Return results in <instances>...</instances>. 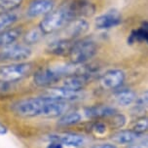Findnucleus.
Here are the masks:
<instances>
[{"label":"nucleus","mask_w":148,"mask_h":148,"mask_svg":"<svg viewBox=\"0 0 148 148\" xmlns=\"http://www.w3.org/2000/svg\"><path fill=\"white\" fill-rule=\"evenodd\" d=\"M84 64H74L72 62L64 64L53 65L49 67H42L36 70L33 74V83L37 87H49L53 84L62 81L71 74L84 72Z\"/></svg>","instance_id":"1"},{"label":"nucleus","mask_w":148,"mask_h":148,"mask_svg":"<svg viewBox=\"0 0 148 148\" xmlns=\"http://www.w3.org/2000/svg\"><path fill=\"white\" fill-rule=\"evenodd\" d=\"M97 53V42L92 38H82L75 40L72 45L69 54L70 62L74 64H85Z\"/></svg>","instance_id":"2"},{"label":"nucleus","mask_w":148,"mask_h":148,"mask_svg":"<svg viewBox=\"0 0 148 148\" xmlns=\"http://www.w3.org/2000/svg\"><path fill=\"white\" fill-rule=\"evenodd\" d=\"M47 101V97H28L18 100L12 104L11 110L14 114L23 118L38 117L42 115L45 103Z\"/></svg>","instance_id":"3"},{"label":"nucleus","mask_w":148,"mask_h":148,"mask_svg":"<svg viewBox=\"0 0 148 148\" xmlns=\"http://www.w3.org/2000/svg\"><path fill=\"white\" fill-rule=\"evenodd\" d=\"M33 64L31 62H12L0 65V81L16 83L32 72Z\"/></svg>","instance_id":"4"},{"label":"nucleus","mask_w":148,"mask_h":148,"mask_svg":"<svg viewBox=\"0 0 148 148\" xmlns=\"http://www.w3.org/2000/svg\"><path fill=\"white\" fill-rule=\"evenodd\" d=\"M31 49L25 44H13L0 50V62H20L27 60L31 56Z\"/></svg>","instance_id":"5"},{"label":"nucleus","mask_w":148,"mask_h":148,"mask_svg":"<svg viewBox=\"0 0 148 148\" xmlns=\"http://www.w3.org/2000/svg\"><path fill=\"white\" fill-rule=\"evenodd\" d=\"M121 22H122L121 14L117 10L112 9L97 17L95 20V26L97 29L107 30L118 26Z\"/></svg>","instance_id":"6"},{"label":"nucleus","mask_w":148,"mask_h":148,"mask_svg":"<svg viewBox=\"0 0 148 148\" xmlns=\"http://www.w3.org/2000/svg\"><path fill=\"white\" fill-rule=\"evenodd\" d=\"M55 8L54 0H32L26 7V16L30 18L45 17Z\"/></svg>","instance_id":"7"},{"label":"nucleus","mask_w":148,"mask_h":148,"mask_svg":"<svg viewBox=\"0 0 148 148\" xmlns=\"http://www.w3.org/2000/svg\"><path fill=\"white\" fill-rule=\"evenodd\" d=\"M42 96L68 102L82 99L84 94L82 91H73V90L63 88V87L60 86L59 88H49L48 90L45 91Z\"/></svg>","instance_id":"8"},{"label":"nucleus","mask_w":148,"mask_h":148,"mask_svg":"<svg viewBox=\"0 0 148 148\" xmlns=\"http://www.w3.org/2000/svg\"><path fill=\"white\" fill-rule=\"evenodd\" d=\"M125 72L121 69H110L100 77L99 83L106 90H118L125 81Z\"/></svg>","instance_id":"9"},{"label":"nucleus","mask_w":148,"mask_h":148,"mask_svg":"<svg viewBox=\"0 0 148 148\" xmlns=\"http://www.w3.org/2000/svg\"><path fill=\"white\" fill-rule=\"evenodd\" d=\"M92 74L88 72H78L71 74L62 79V87L73 91H82L91 80Z\"/></svg>","instance_id":"10"},{"label":"nucleus","mask_w":148,"mask_h":148,"mask_svg":"<svg viewBox=\"0 0 148 148\" xmlns=\"http://www.w3.org/2000/svg\"><path fill=\"white\" fill-rule=\"evenodd\" d=\"M51 141L59 142L62 145H66L69 147H81L84 144V137L77 134L73 133H63V134H54L49 136Z\"/></svg>","instance_id":"11"},{"label":"nucleus","mask_w":148,"mask_h":148,"mask_svg":"<svg viewBox=\"0 0 148 148\" xmlns=\"http://www.w3.org/2000/svg\"><path fill=\"white\" fill-rule=\"evenodd\" d=\"M90 25L88 21L84 18H76V20L72 21L66 27H64L63 29H65V38H69L72 40H75L77 37H80L84 35L87 31L89 30Z\"/></svg>","instance_id":"12"},{"label":"nucleus","mask_w":148,"mask_h":148,"mask_svg":"<svg viewBox=\"0 0 148 148\" xmlns=\"http://www.w3.org/2000/svg\"><path fill=\"white\" fill-rule=\"evenodd\" d=\"M75 40L69 38H62L56 39V40L52 41L46 48V52L50 55L53 56H64L68 55L70 52L72 45Z\"/></svg>","instance_id":"13"},{"label":"nucleus","mask_w":148,"mask_h":148,"mask_svg":"<svg viewBox=\"0 0 148 148\" xmlns=\"http://www.w3.org/2000/svg\"><path fill=\"white\" fill-rule=\"evenodd\" d=\"M116 113H118L117 109L109 105H95V106L87 107L84 110V114L86 115V117L91 119L110 118Z\"/></svg>","instance_id":"14"},{"label":"nucleus","mask_w":148,"mask_h":148,"mask_svg":"<svg viewBox=\"0 0 148 148\" xmlns=\"http://www.w3.org/2000/svg\"><path fill=\"white\" fill-rule=\"evenodd\" d=\"M23 35V30L21 27H10L0 31V50L16 44L18 39Z\"/></svg>","instance_id":"15"},{"label":"nucleus","mask_w":148,"mask_h":148,"mask_svg":"<svg viewBox=\"0 0 148 148\" xmlns=\"http://www.w3.org/2000/svg\"><path fill=\"white\" fill-rule=\"evenodd\" d=\"M140 136V134L134 133L132 130H126V131H119L113 134L111 136V140L116 144L129 145L136 143Z\"/></svg>","instance_id":"16"},{"label":"nucleus","mask_w":148,"mask_h":148,"mask_svg":"<svg viewBox=\"0 0 148 148\" xmlns=\"http://www.w3.org/2000/svg\"><path fill=\"white\" fill-rule=\"evenodd\" d=\"M114 100L118 105L121 106H129L137 100V96L133 90L123 89L118 90L114 94Z\"/></svg>","instance_id":"17"},{"label":"nucleus","mask_w":148,"mask_h":148,"mask_svg":"<svg viewBox=\"0 0 148 148\" xmlns=\"http://www.w3.org/2000/svg\"><path fill=\"white\" fill-rule=\"evenodd\" d=\"M128 42L130 44L140 42H146L148 44V22H144L138 28L132 30L129 35Z\"/></svg>","instance_id":"18"},{"label":"nucleus","mask_w":148,"mask_h":148,"mask_svg":"<svg viewBox=\"0 0 148 148\" xmlns=\"http://www.w3.org/2000/svg\"><path fill=\"white\" fill-rule=\"evenodd\" d=\"M18 21V16L15 11L0 12V31L12 27Z\"/></svg>","instance_id":"19"},{"label":"nucleus","mask_w":148,"mask_h":148,"mask_svg":"<svg viewBox=\"0 0 148 148\" xmlns=\"http://www.w3.org/2000/svg\"><path fill=\"white\" fill-rule=\"evenodd\" d=\"M82 116L81 114H79L78 112H67L64 113L62 116H60L59 119V124L60 126L62 127H67V126H72V125H76L81 121Z\"/></svg>","instance_id":"20"},{"label":"nucleus","mask_w":148,"mask_h":148,"mask_svg":"<svg viewBox=\"0 0 148 148\" xmlns=\"http://www.w3.org/2000/svg\"><path fill=\"white\" fill-rule=\"evenodd\" d=\"M44 36L43 32L40 30L39 27L32 28L29 31H27L25 35H23V41H25V45H33L38 43L39 41L42 39V37Z\"/></svg>","instance_id":"21"},{"label":"nucleus","mask_w":148,"mask_h":148,"mask_svg":"<svg viewBox=\"0 0 148 148\" xmlns=\"http://www.w3.org/2000/svg\"><path fill=\"white\" fill-rule=\"evenodd\" d=\"M23 0H0V12L15 11L21 7Z\"/></svg>","instance_id":"22"},{"label":"nucleus","mask_w":148,"mask_h":148,"mask_svg":"<svg viewBox=\"0 0 148 148\" xmlns=\"http://www.w3.org/2000/svg\"><path fill=\"white\" fill-rule=\"evenodd\" d=\"M132 131H134V133L141 134L146 133L148 131V118L147 117H139L136 122L134 123L133 127H132Z\"/></svg>","instance_id":"23"},{"label":"nucleus","mask_w":148,"mask_h":148,"mask_svg":"<svg viewBox=\"0 0 148 148\" xmlns=\"http://www.w3.org/2000/svg\"><path fill=\"white\" fill-rule=\"evenodd\" d=\"M112 119V121H111V127H112L113 129H122L124 126L126 125V121L127 119L126 117L124 116L123 114H121V113H116L115 115H113L112 117H110Z\"/></svg>","instance_id":"24"},{"label":"nucleus","mask_w":148,"mask_h":148,"mask_svg":"<svg viewBox=\"0 0 148 148\" xmlns=\"http://www.w3.org/2000/svg\"><path fill=\"white\" fill-rule=\"evenodd\" d=\"M15 83L12 82H5V81H0V95H5L8 92H10L11 90L14 89Z\"/></svg>","instance_id":"25"},{"label":"nucleus","mask_w":148,"mask_h":148,"mask_svg":"<svg viewBox=\"0 0 148 148\" xmlns=\"http://www.w3.org/2000/svg\"><path fill=\"white\" fill-rule=\"evenodd\" d=\"M136 102L144 107H148V91L142 92L140 95V97H137Z\"/></svg>","instance_id":"26"},{"label":"nucleus","mask_w":148,"mask_h":148,"mask_svg":"<svg viewBox=\"0 0 148 148\" xmlns=\"http://www.w3.org/2000/svg\"><path fill=\"white\" fill-rule=\"evenodd\" d=\"M92 131L97 134H104L106 132V126L103 123H97L96 125L92 127Z\"/></svg>","instance_id":"27"},{"label":"nucleus","mask_w":148,"mask_h":148,"mask_svg":"<svg viewBox=\"0 0 148 148\" xmlns=\"http://www.w3.org/2000/svg\"><path fill=\"white\" fill-rule=\"evenodd\" d=\"M91 148H117V146L113 143H99L92 145Z\"/></svg>","instance_id":"28"},{"label":"nucleus","mask_w":148,"mask_h":148,"mask_svg":"<svg viewBox=\"0 0 148 148\" xmlns=\"http://www.w3.org/2000/svg\"><path fill=\"white\" fill-rule=\"evenodd\" d=\"M138 143L140 144L143 148H148V134L139 137Z\"/></svg>","instance_id":"29"},{"label":"nucleus","mask_w":148,"mask_h":148,"mask_svg":"<svg viewBox=\"0 0 148 148\" xmlns=\"http://www.w3.org/2000/svg\"><path fill=\"white\" fill-rule=\"evenodd\" d=\"M46 148H63V145L59 143V142L51 141V143H49Z\"/></svg>","instance_id":"30"},{"label":"nucleus","mask_w":148,"mask_h":148,"mask_svg":"<svg viewBox=\"0 0 148 148\" xmlns=\"http://www.w3.org/2000/svg\"><path fill=\"white\" fill-rule=\"evenodd\" d=\"M7 133V128L6 126H4L3 124L0 122V136H3Z\"/></svg>","instance_id":"31"},{"label":"nucleus","mask_w":148,"mask_h":148,"mask_svg":"<svg viewBox=\"0 0 148 148\" xmlns=\"http://www.w3.org/2000/svg\"><path fill=\"white\" fill-rule=\"evenodd\" d=\"M126 148H143L139 143H133V144H129L127 145Z\"/></svg>","instance_id":"32"}]
</instances>
